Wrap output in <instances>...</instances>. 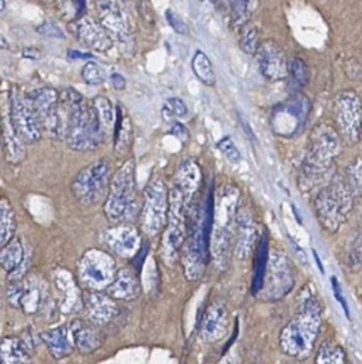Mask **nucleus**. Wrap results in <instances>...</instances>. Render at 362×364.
<instances>
[{
  "instance_id": "obj_1",
  "label": "nucleus",
  "mask_w": 362,
  "mask_h": 364,
  "mask_svg": "<svg viewBox=\"0 0 362 364\" xmlns=\"http://www.w3.org/2000/svg\"><path fill=\"white\" fill-rule=\"evenodd\" d=\"M341 152L342 138L335 127L328 122L317 124L308 135L304 161L298 172L297 182L301 192L308 193L315 188L325 186L335 175L334 165Z\"/></svg>"
},
{
  "instance_id": "obj_2",
  "label": "nucleus",
  "mask_w": 362,
  "mask_h": 364,
  "mask_svg": "<svg viewBox=\"0 0 362 364\" xmlns=\"http://www.w3.org/2000/svg\"><path fill=\"white\" fill-rule=\"evenodd\" d=\"M322 326V310L312 294L298 306L295 316L281 328L278 344L281 351L292 358H308Z\"/></svg>"
},
{
  "instance_id": "obj_3",
  "label": "nucleus",
  "mask_w": 362,
  "mask_h": 364,
  "mask_svg": "<svg viewBox=\"0 0 362 364\" xmlns=\"http://www.w3.org/2000/svg\"><path fill=\"white\" fill-rule=\"evenodd\" d=\"M353 208V192L344 176L334 175L314 198V212L324 230L335 233L346 222Z\"/></svg>"
},
{
  "instance_id": "obj_4",
  "label": "nucleus",
  "mask_w": 362,
  "mask_h": 364,
  "mask_svg": "<svg viewBox=\"0 0 362 364\" xmlns=\"http://www.w3.org/2000/svg\"><path fill=\"white\" fill-rule=\"evenodd\" d=\"M240 191L231 183H224L213 200V220L210 233V252L213 259L220 264L224 263L230 250L231 233L238 210Z\"/></svg>"
},
{
  "instance_id": "obj_5",
  "label": "nucleus",
  "mask_w": 362,
  "mask_h": 364,
  "mask_svg": "<svg viewBox=\"0 0 362 364\" xmlns=\"http://www.w3.org/2000/svg\"><path fill=\"white\" fill-rule=\"evenodd\" d=\"M138 208L135 162L126 159L111 178L104 213L112 223H131L138 215Z\"/></svg>"
},
{
  "instance_id": "obj_6",
  "label": "nucleus",
  "mask_w": 362,
  "mask_h": 364,
  "mask_svg": "<svg viewBox=\"0 0 362 364\" xmlns=\"http://www.w3.org/2000/svg\"><path fill=\"white\" fill-rule=\"evenodd\" d=\"M187 236V210L183 196L177 188L169 191L168 222L163 229L159 256L166 266H173L180 257Z\"/></svg>"
},
{
  "instance_id": "obj_7",
  "label": "nucleus",
  "mask_w": 362,
  "mask_h": 364,
  "mask_svg": "<svg viewBox=\"0 0 362 364\" xmlns=\"http://www.w3.org/2000/svg\"><path fill=\"white\" fill-rule=\"evenodd\" d=\"M115 257L102 249H88L77 264V282L87 291H105L115 279Z\"/></svg>"
},
{
  "instance_id": "obj_8",
  "label": "nucleus",
  "mask_w": 362,
  "mask_h": 364,
  "mask_svg": "<svg viewBox=\"0 0 362 364\" xmlns=\"http://www.w3.org/2000/svg\"><path fill=\"white\" fill-rule=\"evenodd\" d=\"M111 178L109 161L97 159L75 175L71 182V192L82 206H92L108 193Z\"/></svg>"
},
{
  "instance_id": "obj_9",
  "label": "nucleus",
  "mask_w": 362,
  "mask_h": 364,
  "mask_svg": "<svg viewBox=\"0 0 362 364\" xmlns=\"http://www.w3.org/2000/svg\"><path fill=\"white\" fill-rule=\"evenodd\" d=\"M332 117L342 141L349 145L358 144L362 135V100L355 90H342L335 94Z\"/></svg>"
},
{
  "instance_id": "obj_10",
  "label": "nucleus",
  "mask_w": 362,
  "mask_h": 364,
  "mask_svg": "<svg viewBox=\"0 0 362 364\" xmlns=\"http://www.w3.org/2000/svg\"><path fill=\"white\" fill-rule=\"evenodd\" d=\"M168 212L169 191L162 179L153 178L143 192V202L139 212L141 230L149 237L159 235L166 226Z\"/></svg>"
},
{
  "instance_id": "obj_11",
  "label": "nucleus",
  "mask_w": 362,
  "mask_h": 364,
  "mask_svg": "<svg viewBox=\"0 0 362 364\" xmlns=\"http://www.w3.org/2000/svg\"><path fill=\"white\" fill-rule=\"evenodd\" d=\"M294 282V270L288 256L277 249L270 250L263 287L258 296L265 301L280 300L291 291Z\"/></svg>"
},
{
  "instance_id": "obj_12",
  "label": "nucleus",
  "mask_w": 362,
  "mask_h": 364,
  "mask_svg": "<svg viewBox=\"0 0 362 364\" xmlns=\"http://www.w3.org/2000/svg\"><path fill=\"white\" fill-rule=\"evenodd\" d=\"M311 111V102L305 95L295 94L271 112V128L281 136H292L305 125Z\"/></svg>"
},
{
  "instance_id": "obj_13",
  "label": "nucleus",
  "mask_w": 362,
  "mask_h": 364,
  "mask_svg": "<svg viewBox=\"0 0 362 364\" xmlns=\"http://www.w3.org/2000/svg\"><path fill=\"white\" fill-rule=\"evenodd\" d=\"M9 101H10L11 121L21 141L27 144H33L38 141L43 129L31 107L27 92H21L17 88H13L9 95Z\"/></svg>"
},
{
  "instance_id": "obj_14",
  "label": "nucleus",
  "mask_w": 362,
  "mask_h": 364,
  "mask_svg": "<svg viewBox=\"0 0 362 364\" xmlns=\"http://www.w3.org/2000/svg\"><path fill=\"white\" fill-rule=\"evenodd\" d=\"M31 107L40 121L41 129L60 138L58 92L51 87H38L27 92Z\"/></svg>"
},
{
  "instance_id": "obj_15",
  "label": "nucleus",
  "mask_w": 362,
  "mask_h": 364,
  "mask_svg": "<svg viewBox=\"0 0 362 364\" xmlns=\"http://www.w3.org/2000/svg\"><path fill=\"white\" fill-rule=\"evenodd\" d=\"M92 3L98 13V21L104 26L112 40L128 43L131 31L124 0H92Z\"/></svg>"
},
{
  "instance_id": "obj_16",
  "label": "nucleus",
  "mask_w": 362,
  "mask_h": 364,
  "mask_svg": "<svg viewBox=\"0 0 362 364\" xmlns=\"http://www.w3.org/2000/svg\"><path fill=\"white\" fill-rule=\"evenodd\" d=\"M106 247L118 257L132 259L141 249V233L132 223H116L102 232Z\"/></svg>"
},
{
  "instance_id": "obj_17",
  "label": "nucleus",
  "mask_w": 362,
  "mask_h": 364,
  "mask_svg": "<svg viewBox=\"0 0 362 364\" xmlns=\"http://www.w3.org/2000/svg\"><path fill=\"white\" fill-rule=\"evenodd\" d=\"M260 73L270 81H281L288 77V60L283 48L271 38L263 40L256 53Z\"/></svg>"
},
{
  "instance_id": "obj_18",
  "label": "nucleus",
  "mask_w": 362,
  "mask_h": 364,
  "mask_svg": "<svg viewBox=\"0 0 362 364\" xmlns=\"http://www.w3.org/2000/svg\"><path fill=\"white\" fill-rule=\"evenodd\" d=\"M82 310L85 313V318L98 327L114 321L119 316L118 301L105 291L85 290L82 293Z\"/></svg>"
},
{
  "instance_id": "obj_19",
  "label": "nucleus",
  "mask_w": 362,
  "mask_h": 364,
  "mask_svg": "<svg viewBox=\"0 0 362 364\" xmlns=\"http://www.w3.org/2000/svg\"><path fill=\"white\" fill-rule=\"evenodd\" d=\"M258 235L253 212L247 206H240L234 223V255L241 260L247 259L256 250Z\"/></svg>"
},
{
  "instance_id": "obj_20",
  "label": "nucleus",
  "mask_w": 362,
  "mask_h": 364,
  "mask_svg": "<svg viewBox=\"0 0 362 364\" xmlns=\"http://www.w3.org/2000/svg\"><path fill=\"white\" fill-rule=\"evenodd\" d=\"M71 27L77 38L94 51H108L114 44L112 37L98 21V18H92L89 16H78Z\"/></svg>"
},
{
  "instance_id": "obj_21",
  "label": "nucleus",
  "mask_w": 362,
  "mask_h": 364,
  "mask_svg": "<svg viewBox=\"0 0 362 364\" xmlns=\"http://www.w3.org/2000/svg\"><path fill=\"white\" fill-rule=\"evenodd\" d=\"M30 253L20 237H13L0 247V267L7 273V282L23 280L28 270Z\"/></svg>"
},
{
  "instance_id": "obj_22",
  "label": "nucleus",
  "mask_w": 362,
  "mask_h": 364,
  "mask_svg": "<svg viewBox=\"0 0 362 364\" xmlns=\"http://www.w3.org/2000/svg\"><path fill=\"white\" fill-rule=\"evenodd\" d=\"M229 327V313L221 301H213L204 310V314L200 320L199 334L202 340L207 343H216L221 340Z\"/></svg>"
},
{
  "instance_id": "obj_23",
  "label": "nucleus",
  "mask_w": 362,
  "mask_h": 364,
  "mask_svg": "<svg viewBox=\"0 0 362 364\" xmlns=\"http://www.w3.org/2000/svg\"><path fill=\"white\" fill-rule=\"evenodd\" d=\"M173 186L180 191L186 205V210H189L202 186V169L194 159L186 158L179 164L175 172Z\"/></svg>"
},
{
  "instance_id": "obj_24",
  "label": "nucleus",
  "mask_w": 362,
  "mask_h": 364,
  "mask_svg": "<svg viewBox=\"0 0 362 364\" xmlns=\"http://www.w3.org/2000/svg\"><path fill=\"white\" fill-rule=\"evenodd\" d=\"M0 127H1L3 141H4V155L7 162L13 165L20 164L26 158V149L21 138L18 136L13 125L9 98L4 101V104L1 102L0 105Z\"/></svg>"
},
{
  "instance_id": "obj_25",
  "label": "nucleus",
  "mask_w": 362,
  "mask_h": 364,
  "mask_svg": "<svg viewBox=\"0 0 362 364\" xmlns=\"http://www.w3.org/2000/svg\"><path fill=\"white\" fill-rule=\"evenodd\" d=\"M33 351L34 344L28 334L6 336L0 340V364H31Z\"/></svg>"
},
{
  "instance_id": "obj_26",
  "label": "nucleus",
  "mask_w": 362,
  "mask_h": 364,
  "mask_svg": "<svg viewBox=\"0 0 362 364\" xmlns=\"http://www.w3.org/2000/svg\"><path fill=\"white\" fill-rule=\"evenodd\" d=\"M68 324L75 350L81 354H91L102 346L104 337L97 324L87 318H74Z\"/></svg>"
},
{
  "instance_id": "obj_27",
  "label": "nucleus",
  "mask_w": 362,
  "mask_h": 364,
  "mask_svg": "<svg viewBox=\"0 0 362 364\" xmlns=\"http://www.w3.org/2000/svg\"><path fill=\"white\" fill-rule=\"evenodd\" d=\"M116 301H131L141 294V280L138 273L132 267L118 269L115 279L105 290Z\"/></svg>"
},
{
  "instance_id": "obj_28",
  "label": "nucleus",
  "mask_w": 362,
  "mask_h": 364,
  "mask_svg": "<svg viewBox=\"0 0 362 364\" xmlns=\"http://www.w3.org/2000/svg\"><path fill=\"white\" fill-rule=\"evenodd\" d=\"M40 340L47 347L50 354L57 360L68 357L75 350L70 324H61L58 327L41 331Z\"/></svg>"
},
{
  "instance_id": "obj_29",
  "label": "nucleus",
  "mask_w": 362,
  "mask_h": 364,
  "mask_svg": "<svg viewBox=\"0 0 362 364\" xmlns=\"http://www.w3.org/2000/svg\"><path fill=\"white\" fill-rule=\"evenodd\" d=\"M55 283L62 293L61 310L64 313H74L82 310V293L79 290V284L77 277L71 276V273L65 269H60L55 273Z\"/></svg>"
},
{
  "instance_id": "obj_30",
  "label": "nucleus",
  "mask_w": 362,
  "mask_h": 364,
  "mask_svg": "<svg viewBox=\"0 0 362 364\" xmlns=\"http://www.w3.org/2000/svg\"><path fill=\"white\" fill-rule=\"evenodd\" d=\"M45 301H47V291H45L44 283H41L34 276H30V277L26 276L23 280V291H21L18 309H21L24 314L34 316L41 309H44Z\"/></svg>"
},
{
  "instance_id": "obj_31",
  "label": "nucleus",
  "mask_w": 362,
  "mask_h": 364,
  "mask_svg": "<svg viewBox=\"0 0 362 364\" xmlns=\"http://www.w3.org/2000/svg\"><path fill=\"white\" fill-rule=\"evenodd\" d=\"M270 256V247H268V233L267 230H263L258 235L257 246H256V259H254V274H253V286L251 291L253 294H258V291L263 287V280L267 269V262Z\"/></svg>"
},
{
  "instance_id": "obj_32",
  "label": "nucleus",
  "mask_w": 362,
  "mask_h": 364,
  "mask_svg": "<svg viewBox=\"0 0 362 364\" xmlns=\"http://www.w3.org/2000/svg\"><path fill=\"white\" fill-rule=\"evenodd\" d=\"M114 131L115 154L124 156L128 154L132 142V121L129 115H124L121 107H116V121Z\"/></svg>"
},
{
  "instance_id": "obj_33",
  "label": "nucleus",
  "mask_w": 362,
  "mask_h": 364,
  "mask_svg": "<svg viewBox=\"0 0 362 364\" xmlns=\"http://www.w3.org/2000/svg\"><path fill=\"white\" fill-rule=\"evenodd\" d=\"M16 218L10 200L0 196V247L10 242L14 236Z\"/></svg>"
},
{
  "instance_id": "obj_34",
  "label": "nucleus",
  "mask_w": 362,
  "mask_h": 364,
  "mask_svg": "<svg viewBox=\"0 0 362 364\" xmlns=\"http://www.w3.org/2000/svg\"><path fill=\"white\" fill-rule=\"evenodd\" d=\"M315 364H348L344 347L334 341H322L318 347Z\"/></svg>"
},
{
  "instance_id": "obj_35",
  "label": "nucleus",
  "mask_w": 362,
  "mask_h": 364,
  "mask_svg": "<svg viewBox=\"0 0 362 364\" xmlns=\"http://www.w3.org/2000/svg\"><path fill=\"white\" fill-rule=\"evenodd\" d=\"M192 68L194 75L206 85L213 87L216 84V75L210 58L200 50H197L192 58Z\"/></svg>"
},
{
  "instance_id": "obj_36",
  "label": "nucleus",
  "mask_w": 362,
  "mask_h": 364,
  "mask_svg": "<svg viewBox=\"0 0 362 364\" xmlns=\"http://www.w3.org/2000/svg\"><path fill=\"white\" fill-rule=\"evenodd\" d=\"M260 43V33L257 27L250 21L238 30V46L244 54L256 55Z\"/></svg>"
},
{
  "instance_id": "obj_37",
  "label": "nucleus",
  "mask_w": 362,
  "mask_h": 364,
  "mask_svg": "<svg viewBox=\"0 0 362 364\" xmlns=\"http://www.w3.org/2000/svg\"><path fill=\"white\" fill-rule=\"evenodd\" d=\"M92 105L98 114L105 135H108V132H111L115 127V111L111 101L104 95H98L92 100Z\"/></svg>"
},
{
  "instance_id": "obj_38",
  "label": "nucleus",
  "mask_w": 362,
  "mask_h": 364,
  "mask_svg": "<svg viewBox=\"0 0 362 364\" xmlns=\"http://www.w3.org/2000/svg\"><path fill=\"white\" fill-rule=\"evenodd\" d=\"M288 77L297 87H304L309 80V70L307 63L300 57L288 58Z\"/></svg>"
},
{
  "instance_id": "obj_39",
  "label": "nucleus",
  "mask_w": 362,
  "mask_h": 364,
  "mask_svg": "<svg viewBox=\"0 0 362 364\" xmlns=\"http://www.w3.org/2000/svg\"><path fill=\"white\" fill-rule=\"evenodd\" d=\"M230 18L236 28H241L250 18V0H230Z\"/></svg>"
},
{
  "instance_id": "obj_40",
  "label": "nucleus",
  "mask_w": 362,
  "mask_h": 364,
  "mask_svg": "<svg viewBox=\"0 0 362 364\" xmlns=\"http://www.w3.org/2000/svg\"><path fill=\"white\" fill-rule=\"evenodd\" d=\"M346 181L353 193L362 195V155L356 156L346 168Z\"/></svg>"
},
{
  "instance_id": "obj_41",
  "label": "nucleus",
  "mask_w": 362,
  "mask_h": 364,
  "mask_svg": "<svg viewBox=\"0 0 362 364\" xmlns=\"http://www.w3.org/2000/svg\"><path fill=\"white\" fill-rule=\"evenodd\" d=\"M187 112V107L183 102V100L177 98V97H170L166 98L162 107V117L169 121L173 117H183Z\"/></svg>"
},
{
  "instance_id": "obj_42",
  "label": "nucleus",
  "mask_w": 362,
  "mask_h": 364,
  "mask_svg": "<svg viewBox=\"0 0 362 364\" xmlns=\"http://www.w3.org/2000/svg\"><path fill=\"white\" fill-rule=\"evenodd\" d=\"M81 77L88 85H99L104 82V75L101 68L94 61H87L81 70Z\"/></svg>"
},
{
  "instance_id": "obj_43",
  "label": "nucleus",
  "mask_w": 362,
  "mask_h": 364,
  "mask_svg": "<svg viewBox=\"0 0 362 364\" xmlns=\"http://www.w3.org/2000/svg\"><path fill=\"white\" fill-rule=\"evenodd\" d=\"M217 148L220 149V152L229 159V162L231 164H238L241 156H240V152L238 149L236 148L234 142L231 141L230 136H224L221 138L219 142H217Z\"/></svg>"
},
{
  "instance_id": "obj_44",
  "label": "nucleus",
  "mask_w": 362,
  "mask_h": 364,
  "mask_svg": "<svg viewBox=\"0 0 362 364\" xmlns=\"http://www.w3.org/2000/svg\"><path fill=\"white\" fill-rule=\"evenodd\" d=\"M348 263L353 269H359L362 266V233L353 240V243L351 246Z\"/></svg>"
},
{
  "instance_id": "obj_45",
  "label": "nucleus",
  "mask_w": 362,
  "mask_h": 364,
  "mask_svg": "<svg viewBox=\"0 0 362 364\" xmlns=\"http://www.w3.org/2000/svg\"><path fill=\"white\" fill-rule=\"evenodd\" d=\"M166 20L169 23V26L179 34H186L187 33V26L186 23L182 20V17H179V14L176 11H173L172 9L166 10Z\"/></svg>"
},
{
  "instance_id": "obj_46",
  "label": "nucleus",
  "mask_w": 362,
  "mask_h": 364,
  "mask_svg": "<svg viewBox=\"0 0 362 364\" xmlns=\"http://www.w3.org/2000/svg\"><path fill=\"white\" fill-rule=\"evenodd\" d=\"M37 31L40 34H44L47 37H58V38H62L64 37V33L58 28V26H55L54 23L51 21H44L43 24H40L37 27Z\"/></svg>"
},
{
  "instance_id": "obj_47",
  "label": "nucleus",
  "mask_w": 362,
  "mask_h": 364,
  "mask_svg": "<svg viewBox=\"0 0 362 364\" xmlns=\"http://www.w3.org/2000/svg\"><path fill=\"white\" fill-rule=\"evenodd\" d=\"M331 286H332V291H334V296H335L336 301H338V303L341 304V307L344 309V311H345L346 317H349L348 303H346V300H345V297H344V294H342V289H341L339 282H338V279H336L335 276H332V277H331Z\"/></svg>"
},
{
  "instance_id": "obj_48",
  "label": "nucleus",
  "mask_w": 362,
  "mask_h": 364,
  "mask_svg": "<svg viewBox=\"0 0 362 364\" xmlns=\"http://www.w3.org/2000/svg\"><path fill=\"white\" fill-rule=\"evenodd\" d=\"M170 132L173 134V135H176L179 139H180V142L185 145V144H187V141H189V131H187V128L185 127V125H182V124H179V122H175L173 125H172V128H170Z\"/></svg>"
},
{
  "instance_id": "obj_49",
  "label": "nucleus",
  "mask_w": 362,
  "mask_h": 364,
  "mask_svg": "<svg viewBox=\"0 0 362 364\" xmlns=\"http://www.w3.org/2000/svg\"><path fill=\"white\" fill-rule=\"evenodd\" d=\"M348 65H351V71H346L348 73V77H351V78H355V75H358V80H362V65L361 64H358V63H355L353 60L352 61H348L346 63Z\"/></svg>"
},
{
  "instance_id": "obj_50",
  "label": "nucleus",
  "mask_w": 362,
  "mask_h": 364,
  "mask_svg": "<svg viewBox=\"0 0 362 364\" xmlns=\"http://www.w3.org/2000/svg\"><path fill=\"white\" fill-rule=\"evenodd\" d=\"M111 82H112V85L115 88H119V90H122L125 87V78L121 74H118V73H114L111 75Z\"/></svg>"
},
{
  "instance_id": "obj_51",
  "label": "nucleus",
  "mask_w": 362,
  "mask_h": 364,
  "mask_svg": "<svg viewBox=\"0 0 362 364\" xmlns=\"http://www.w3.org/2000/svg\"><path fill=\"white\" fill-rule=\"evenodd\" d=\"M68 57L70 58H72V60H75V58H91V54H87V53H79V51H77V50H70L68 51Z\"/></svg>"
},
{
  "instance_id": "obj_52",
  "label": "nucleus",
  "mask_w": 362,
  "mask_h": 364,
  "mask_svg": "<svg viewBox=\"0 0 362 364\" xmlns=\"http://www.w3.org/2000/svg\"><path fill=\"white\" fill-rule=\"evenodd\" d=\"M217 9H227L230 6V0H210Z\"/></svg>"
},
{
  "instance_id": "obj_53",
  "label": "nucleus",
  "mask_w": 362,
  "mask_h": 364,
  "mask_svg": "<svg viewBox=\"0 0 362 364\" xmlns=\"http://www.w3.org/2000/svg\"><path fill=\"white\" fill-rule=\"evenodd\" d=\"M0 306H1V293H0Z\"/></svg>"
},
{
  "instance_id": "obj_54",
  "label": "nucleus",
  "mask_w": 362,
  "mask_h": 364,
  "mask_svg": "<svg viewBox=\"0 0 362 364\" xmlns=\"http://www.w3.org/2000/svg\"><path fill=\"white\" fill-rule=\"evenodd\" d=\"M226 364H231V363H226Z\"/></svg>"
}]
</instances>
